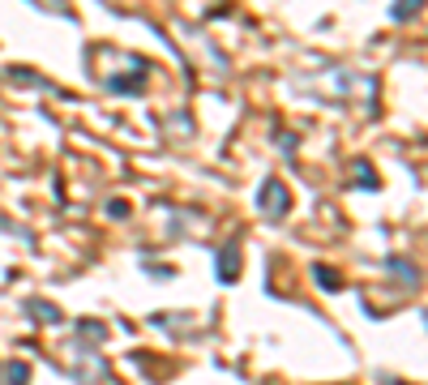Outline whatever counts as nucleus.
I'll use <instances>...</instances> for the list:
<instances>
[{"label": "nucleus", "mask_w": 428, "mask_h": 385, "mask_svg": "<svg viewBox=\"0 0 428 385\" xmlns=\"http://www.w3.org/2000/svg\"><path fill=\"white\" fill-rule=\"evenodd\" d=\"M261 206L283 214V210H287V193H283V184H265V189H261Z\"/></svg>", "instance_id": "obj_1"}, {"label": "nucleus", "mask_w": 428, "mask_h": 385, "mask_svg": "<svg viewBox=\"0 0 428 385\" xmlns=\"http://www.w3.org/2000/svg\"><path fill=\"white\" fill-rule=\"evenodd\" d=\"M236 253H240V248H236V244H227V248H223V257H219V279H223V283H232V279H236Z\"/></svg>", "instance_id": "obj_2"}, {"label": "nucleus", "mask_w": 428, "mask_h": 385, "mask_svg": "<svg viewBox=\"0 0 428 385\" xmlns=\"http://www.w3.org/2000/svg\"><path fill=\"white\" fill-rule=\"evenodd\" d=\"M411 9H420V0H398V5H394V18H398V22H407V18H411Z\"/></svg>", "instance_id": "obj_3"}, {"label": "nucleus", "mask_w": 428, "mask_h": 385, "mask_svg": "<svg viewBox=\"0 0 428 385\" xmlns=\"http://www.w3.org/2000/svg\"><path fill=\"white\" fill-rule=\"evenodd\" d=\"M137 86H141V82H133V77H116V82H112V90H120V94H129V90H137Z\"/></svg>", "instance_id": "obj_4"}, {"label": "nucleus", "mask_w": 428, "mask_h": 385, "mask_svg": "<svg viewBox=\"0 0 428 385\" xmlns=\"http://www.w3.org/2000/svg\"><path fill=\"white\" fill-rule=\"evenodd\" d=\"M9 381H13V385H26V368H22V364H13V368H9Z\"/></svg>", "instance_id": "obj_5"}]
</instances>
